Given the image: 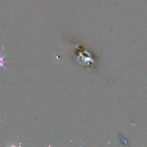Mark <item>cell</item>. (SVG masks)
Masks as SVG:
<instances>
[{
	"label": "cell",
	"mask_w": 147,
	"mask_h": 147,
	"mask_svg": "<svg viewBox=\"0 0 147 147\" xmlns=\"http://www.w3.org/2000/svg\"><path fill=\"white\" fill-rule=\"evenodd\" d=\"M6 56V54H5V55H3V56H1V55L0 54V68H1V67H2L3 68H4L5 69H6V71H8L7 68H6V67H5V61L4 59H5V57Z\"/></svg>",
	"instance_id": "1"
}]
</instances>
